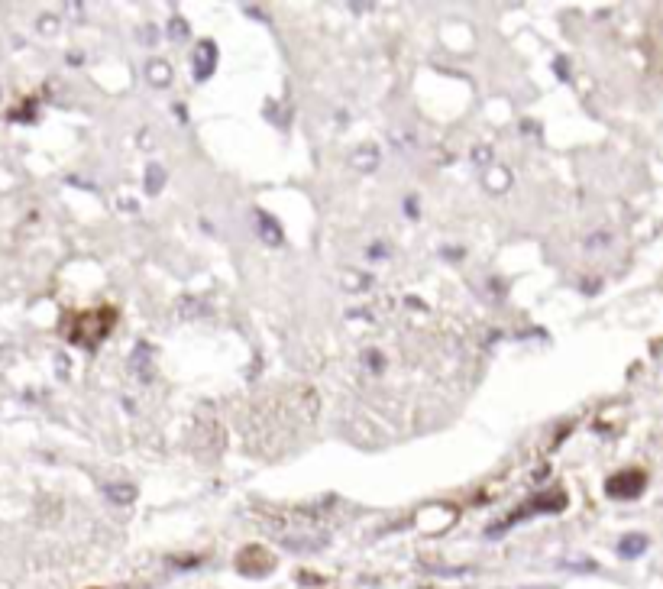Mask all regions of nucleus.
<instances>
[{
  "label": "nucleus",
  "mask_w": 663,
  "mask_h": 589,
  "mask_svg": "<svg viewBox=\"0 0 663 589\" xmlns=\"http://www.w3.org/2000/svg\"><path fill=\"white\" fill-rule=\"evenodd\" d=\"M644 486H647V476L641 470H625V473H615L609 483H605V492H609L612 499L628 502V499H638Z\"/></svg>",
  "instance_id": "f257e3e1"
},
{
  "label": "nucleus",
  "mask_w": 663,
  "mask_h": 589,
  "mask_svg": "<svg viewBox=\"0 0 663 589\" xmlns=\"http://www.w3.org/2000/svg\"><path fill=\"white\" fill-rule=\"evenodd\" d=\"M214 68H217V46L211 43V39H201L195 49V78L207 81L214 75Z\"/></svg>",
  "instance_id": "f03ea898"
},
{
  "label": "nucleus",
  "mask_w": 663,
  "mask_h": 589,
  "mask_svg": "<svg viewBox=\"0 0 663 589\" xmlns=\"http://www.w3.org/2000/svg\"><path fill=\"white\" fill-rule=\"evenodd\" d=\"M130 373L136 376V379H149L153 376V347L149 344H136V350H133V356H130Z\"/></svg>",
  "instance_id": "7ed1b4c3"
},
{
  "label": "nucleus",
  "mask_w": 663,
  "mask_h": 589,
  "mask_svg": "<svg viewBox=\"0 0 663 589\" xmlns=\"http://www.w3.org/2000/svg\"><path fill=\"white\" fill-rule=\"evenodd\" d=\"M256 230H259V240L269 243V246H279L282 243V227L272 221L266 211H256Z\"/></svg>",
  "instance_id": "20e7f679"
},
{
  "label": "nucleus",
  "mask_w": 663,
  "mask_h": 589,
  "mask_svg": "<svg viewBox=\"0 0 663 589\" xmlns=\"http://www.w3.org/2000/svg\"><path fill=\"white\" fill-rule=\"evenodd\" d=\"M647 544H651V541H647V534H638V531L625 534V538L618 541V554L625 557V560H634V557H641L647 551Z\"/></svg>",
  "instance_id": "39448f33"
},
{
  "label": "nucleus",
  "mask_w": 663,
  "mask_h": 589,
  "mask_svg": "<svg viewBox=\"0 0 663 589\" xmlns=\"http://www.w3.org/2000/svg\"><path fill=\"white\" fill-rule=\"evenodd\" d=\"M104 496L117 505H130L136 499V486L133 483H107L104 486Z\"/></svg>",
  "instance_id": "423d86ee"
},
{
  "label": "nucleus",
  "mask_w": 663,
  "mask_h": 589,
  "mask_svg": "<svg viewBox=\"0 0 663 589\" xmlns=\"http://www.w3.org/2000/svg\"><path fill=\"white\" fill-rule=\"evenodd\" d=\"M211 308H207V301L195 298V295H185L182 301H178V314H182L185 321H198L201 314H207Z\"/></svg>",
  "instance_id": "0eeeda50"
},
{
  "label": "nucleus",
  "mask_w": 663,
  "mask_h": 589,
  "mask_svg": "<svg viewBox=\"0 0 663 589\" xmlns=\"http://www.w3.org/2000/svg\"><path fill=\"white\" fill-rule=\"evenodd\" d=\"M379 166V149L376 146H363V149H356L353 153V169H359V172H372Z\"/></svg>",
  "instance_id": "6e6552de"
},
{
  "label": "nucleus",
  "mask_w": 663,
  "mask_h": 589,
  "mask_svg": "<svg viewBox=\"0 0 663 589\" xmlns=\"http://www.w3.org/2000/svg\"><path fill=\"white\" fill-rule=\"evenodd\" d=\"M146 78L153 81L156 88H165V85H169V78H172V68H169V62H162V59L149 62V65H146Z\"/></svg>",
  "instance_id": "1a4fd4ad"
},
{
  "label": "nucleus",
  "mask_w": 663,
  "mask_h": 589,
  "mask_svg": "<svg viewBox=\"0 0 663 589\" xmlns=\"http://www.w3.org/2000/svg\"><path fill=\"white\" fill-rule=\"evenodd\" d=\"M143 182H146V191H149V195H159V191L165 188V169L156 166V162H153V166L146 169V178H143Z\"/></svg>",
  "instance_id": "9d476101"
},
{
  "label": "nucleus",
  "mask_w": 663,
  "mask_h": 589,
  "mask_svg": "<svg viewBox=\"0 0 663 589\" xmlns=\"http://www.w3.org/2000/svg\"><path fill=\"white\" fill-rule=\"evenodd\" d=\"M188 36V23L182 17H172L169 20V39H175V43H182V39Z\"/></svg>",
  "instance_id": "9b49d317"
},
{
  "label": "nucleus",
  "mask_w": 663,
  "mask_h": 589,
  "mask_svg": "<svg viewBox=\"0 0 663 589\" xmlns=\"http://www.w3.org/2000/svg\"><path fill=\"white\" fill-rule=\"evenodd\" d=\"M476 162H489V149L479 146V149H476Z\"/></svg>",
  "instance_id": "f8f14e48"
}]
</instances>
